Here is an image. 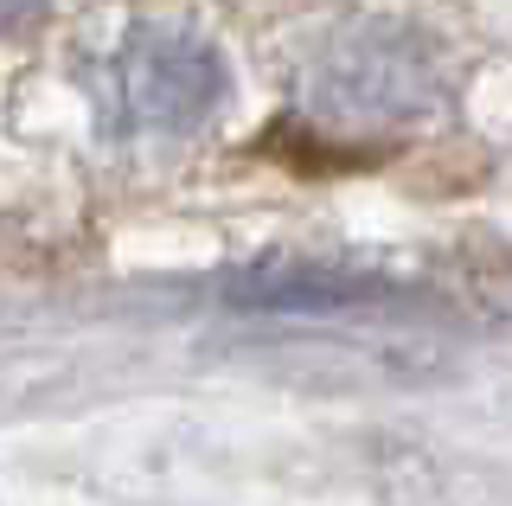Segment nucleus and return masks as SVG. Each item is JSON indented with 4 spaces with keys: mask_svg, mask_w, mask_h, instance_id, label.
I'll list each match as a JSON object with an SVG mask.
<instances>
[{
    "mask_svg": "<svg viewBox=\"0 0 512 506\" xmlns=\"http://www.w3.org/2000/svg\"><path fill=\"white\" fill-rule=\"evenodd\" d=\"M224 97V58L199 33L180 26H141L103 71V103L122 129L141 135H186Z\"/></svg>",
    "mask_w": 512,
    "mask_h": 506,
    "instance_id": "nucleus-1",
    "label": "nucleus"
},
{
    "mask_svg": "<svg viewBox=\"0 0 512 506\" xmlns=\"http://www.w3.org/2000/svg\"><path fill=\"white\" fill-rule=\"evenodd\" d=\"M314 103L333 122H410L436 103V65L410 26H352L314 71Z\"/></svg>",
    "mask_w": 512,
    "mask_h": 506,
    "instance_id": "nucleus-2",
    "label": "nucleus"
},
{
    "mask_svg": "<svg viewBox=\"0 0 512 506\" xmlns=\"http://www.w3.org/2000/svg\"><path fill=\"white\" fill-rule=\"evenodd\" d=\"M32 7H39V0H0V33H7V26H20Z\"/></svg>",
    "mask_w": 512,
    "mask_h": 506,
    "instance_id": "nucleus-3",
    "label": "nucleus"
}]
</instances>
